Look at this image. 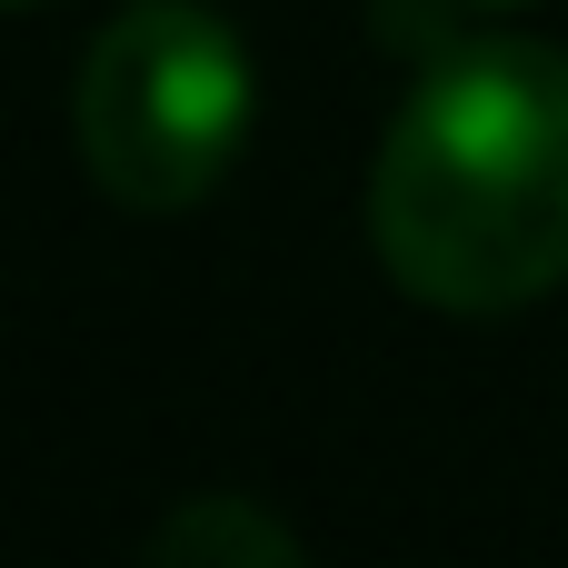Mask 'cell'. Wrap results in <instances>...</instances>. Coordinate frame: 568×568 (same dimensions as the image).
I'll list each match as a JSON object with an SVG mask.
<instances>
[{"label":"cell","instance_id":"cell-3","mask_svg":"<svg viewBox=\"0 0 568 568\" xmlns=\"http://www.w3.org/2000/svg\"><path fill=\"white\" fill-rule=\"evenodd\" d=\"M290 559H300V539L240 489H210L150 529V568H290Z\"/></svg>","mask_w":568,"mask_h":568},{"label":"cell","instance_id":"cell-2","mask_svg":"<svg viewBox=\"0 0 568 568\" xmlns=\"http://www.w3.org/2000/svg\"><path fill=\"white\" fill-rule=\"evenodd\" d=\"M80 170L120 210H190L250 140V50L210 0H130L70 80Z\"/></svg>","mask_w":568,"mask_h":568},{"label":"cell","instance_id":"cell-5","mask_svg":"<svg viewBox=\"0 0 568 568\" xmlns=\"http://www.w3.org/2000/svg\"><path fill=\"white\" fill-rule=\"evenodd\" d=\"M489 10H519V0H489Z\"/></svg>","mask_w":568,"mask_h":568},{"label":"cell","instance_id":"cell-1","mask_svg":"<svg viewBox=\"0 0 568 568\" xmlns=\"http://www.w3.org/2000/svg\"><path fill=\"white\" fill-rule=\"evenodd\" d=\"M379 270L459 320L568 280V50L459 40L419 70L369 160Z\"/></svg>","mask_w":568,"mask_h":568},{"label":"cell","instance_id":"cell-4","mask_svg":"<svg viewBox=\"0 0 568 568\" xmlns=\"http://www.w3.org/2000/svg\"><path fill=\"white\" fill-rule=\"evenodd\" d=\"M10 10H40V0H10Z\"/></svg>","mask_w":568,"mask_h":568}]
</instances>
